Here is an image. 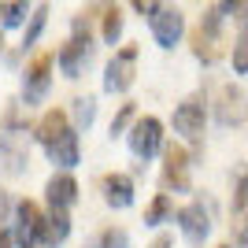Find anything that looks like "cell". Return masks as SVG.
<instances>
[{
  "mask_svg": "<svg viewBox=\"0 0 248 248\" xmlns=\"http://www.w3.org/2000/svg\"><path fill=\"white\" fill-rule=\"evenodd\" d=\"M222 15L226 11L222 8H211V11H204V19H200V26L193 30V56H197L200 63H215L218 56H222Z\"/></svg>",
  "mask_w": 248,
  "mask_h": 248,
  "instance_id": "6da1fadb",
  "label": "cell"
},
{
  "mask_svg": "<svg viewBox=\"0 0 248 248\" xmlns=\"http://www.w3.org/2000/svg\"><path fill=\"white\" fill-rule=\"evenodd\" d=\"M159 148H163V123H159L155 115L137 119L134 130H130V152H134L137 159H152Z\"/></svg>",
  "mask_w": 248,
  "mask_h": 248,
  "instance_id": "7a4b0ae2",
  "label": "cell"
},
{
  "mask_svg": "<svg viewBox=\"0 0 248 248\" xmlns=\"http://www.w3.org/2000/svg\"><path fill=\"white\" fill-rule=\"evenodd\" d=\"M148 26H152V37L159 48H174L182 41V33H186V19H182L178 8H155L148 15Z\"/></svg>",
  "mask_w": 248,
  "mask_h": 248,
  "instance_id": "3957f363",
  "label": "cell"
},
{
  "mask_svg": "<svg viewBox=\"0 0 248 248\" xmlns=\"http://www.w3.org/2000/svg\"><path fill=\"white\" fill-rule=\"evenodd\" d=\"M41 226H45V215L33 200L15 204V241H19V248H37L41 245Z\"/></svg>",
  "mask_w": 248,
  "mask_h": 248,
  "instance_id": "277c9868",
  "label": "cell"
},
{
  "mask_svg": "<svg viewBox=\"0 0 248 248\" xmlns=\"http://www.w3.org/2000/svg\"><path fill=\"white\" fill-rule=\"evenodd\" d=\"M134 67H137V48L134 45H126L123 52H115V60L108 63V71H104V89L108 93H126L130 85H134Z\"/></svg>",
  "mask_w": 248,
  "mask_h": 248,
  "instance_id": "5b68a950",
  "label": "cell"
},
{
  "mask_svg": "<svg viewBox=\"0 0 248 248\" xmlns=\"http://www.w3.org/2000/svg\"><path fill=\"white\" fill-rule=\"evenodd\" d=\"M89 52H93V45H89V30L82 33V22H78V26H74V37L60 48L56 63H60V71L67 74V78H78V74H82V63H89Z\"/></svg>",
  "mask_w": 248,
  "mask_h": 248,
  "instance_id": "8992f818",
  "label": "cell"
},
{
  "mask_svg": "<svg viewBox=\"0 0 248 248\" xmlns=\"http://www.w3.org/2000/svg\"><path fill=\"white\" fill-rule=\"evenodd\" d=\"M174 130L186 141H200L204 137V100L200 96H189L174 108Z\"/></svg>",
  "mask_w": 248,
  "mask_h": 248,
  "instance_id": "52a82bcc",
  "label": "cell"
},
{
  "mask_svg": "<svg viewBox=\"0 0 248 248\" xmlns=\"http://www.w3.org/2000/svg\"><path fill=\"white\" fill-rule=\"evenodd\" d=\"M218 123L222 126H233V123H245L248 119V96L241 93L237 85H222L218 89Z\"/></svg>",
  "mask_w": 248,
  "mask_h": 248,
  "instance_id": "ba28073f",
  "label": "cell"
},
{
  "mask_svg": "<svg viewBox=\"0 0 248 248\" xmlns=\"http://www.w3.org/2000/svg\"><path fill=\"white\" fill-rule=\"evenodd\" d=\"M52 63H56L52 52H45V56H37V60L30 63V71H26V85H22L26 104H37L45 93H48V71H52Z\"/></svg>",
  "mask_w": 248,
  "mask_h": 248,
  "instance_id": "9c48e42d",
  "label": "cell"
},
{
  "mask_svg": "<svg viewBox=\"0 0 248 248\" xmlns=\"http://www.w3.org/2000/svg\"><path fill=\"white\" fill-rule=\"evenodd\" d=\"M178 226H182V233H186L193 245L204 241L207 233H211V218H207L204 204H186L182 211H178Z\"/></svg>",
  "mask_w": 248,
  "mask_h": 248,
  "instance_id": "30bf717a",
  "label": "cell"
},
{
  "mask_svg": "<svg viewBox=\"0 0 248 248\" xmlns=\"http://www.w3.org/2000/svg\"><path fill=\"white\" fill-rule=\"evenodd\" d=\"M167 163H163V186L170 189H189V178H186V170H189V152L182 145H170L167 148V155H163Z\"/></svg>",
  "mask_w": 248,
  "mask_h": 248,
  "instance_id": "8fae6325",
  "label": "cell"
},
{
  "mask_svg": "<svg viewBox=\"0 0 248 248\" xmlns=\"http://www.w3.org/2000/svg\"><path fill=\"white\" fill-rule=\"evenodd\" d=\"M45 148H48V159H52L56 167H63V170H71V167L82 159V152H78V134H74V130L60 134L52 145H45Z\"/></svg>",
  "mask_w": 248,
  "mask_h": 248,
  "instance_id": "7c38bea8",
  "label": "cell"
},
{
  "mask_svg": "<svg viewBox=\"0 0 248 248\" xmlns=\"http://www.w3.org/2000/svg\"><path fill=\"white\" fill-rule=\"evenodd\" d=\"M104 200L111 207H119V211L130 207L134 204V178L130 174H108L104 178Z\"/></svg>",
  "mask_w": 248,
  "mask_h": 248,
  "instance_id": "4fadbf2b",
  "label": "cell"
},
{
  "mask_svg": "<svg viewBox=\"0 0 248 248\" xmlns=\"http://www.w3.org/2000/svg\"><path fill=\"white\" fill-rule=\"evenodd\" d=\"M48 204L52 207H60V211H67V207L78 200V182H74L71 174H52L48 178Z\"/></svg>",
  "mask_w": 248,
  "mask_h": 248,
  "instance_id": "5bb4252c",
  "label": "cell"
},
{
  "mask_svg": "<svg viewBox=\"0 0 248 248\" xmlns=\"http://www.w3.org/2000/svg\"><path fill=\"white\" fill-rule=\"evenodd\" d=\"M26 163H30L26 145H19L15 137H0V170L4 174H22Z\"/></svg>",
  "mask_w": 248,
  "mask_h": 248,
  "instance_id": "9a60e30c",
  "label": "cell"
},
{
  "mask_svg": "<svg viewBox=\"0 0 248 248\" xmlns=\"http://www.w3.org/2000/svg\"><path fill=\"white\" fill-rule=\"evenodd\" d=\"M71 126H67V111H60V108H52V111H45L41 119H37V126H33V137L41 141V145H52L60 134H67Z\"/></svg>",
  "mask_w": 248,
  "mask_h": 248,
  "instance_id": "2e32d148",
  "label": "cell"
},
{
  "mask_svg": "<svg viewBox=\"0 0 248 248\" xmlns=\"http://www.w3.org/2000/svg\"><path fill=\"white\" fill-rule=\"evenodd\" d=\"M67 233H71V218H67V211L52 207V215H45V226H41V245L56 248V245L67 241Z\"/></svg>",
  "mask_w": 248,
  "mask_h": 248,
  "instance_id": "e0dca14e",
  "label": "cell"
},
{
  "mask_svg": "<svg viewBox=\"0 0 248 248\" xmlns=\"http://www.w3.org/2000/svg\"><path fill=\"white\" fill-rule=\"evenodd\" d=\"M26 11H30L26 0H0V19H4V26H19V22L26 19Z\"/></svg>",
  "mask_w": 248,
  "mask_h": 248,
  "instance_id": "ac0fdd59",
  "label": "cell"
},
{
  "mask_svg": "<svg viewBox=\"0 0 248 248\" xmlns=\"http://www.w3.org/2000/svg\"><path fill=\"white\" fill-rule=\"evenodd\" d=\"M167 218H170V197L159 193V197L148 204V211H145V226H159V222H167Z\"/></svg>",
  "mask_w": 248,
  "mask_h": 248,
  "instance_id": "d6986e66",
  "label": "cell"
},
{
  "mask_svg": "<svg viewBox=\"0 0 248 248\" xmlns=\"http://www.w3.org/2000/svg\"><path fill=\"white\" fill-rule=\"evenodd\" d=\"M45 22H48V8H37L30 15V26H26V37H22V45H26V48H30V45H37V37H41V30H45Z\"/></svg>",
  "mask_w": 248,
  "mask_h": 248,
  "instance_id": "ffe728a7",
  "label": "cell"
},
{
  "mask_svg": "<svg viewBox=\"0 0 248 248\" xmlns=\"http://www.w3.org/2000/svg\"><path fill=\"white\" fill-rule=\"evenodd\" d=\"M119 33H123V11L108 8V11H104V41L115 45V41H119Z\"/></svg>",
  "mask_w": 248,
  "mask_h": 248,
  "instance_id": "44dd1931",
  "label": "cell"
},
{
  "mask_svg": "<svg viewBox=\"0 0 248 248\" xmlns=\"http://www.w3.org/2000/svg\"><path fill=\"white\" fill-rule=\"evenodd\" d=\"M93 119H96V100H93V96L74 100V123H78V126H89Z\"/></svg>",
  "mask_w": 248,
  "mask_h": 248,
  "instance_id": "7402d4cb",
  "label": "cell"
},
{
  "mask_svg": "<svg viewBox=\"0 0 248 248\" xmlns=\"http://www.w3.org/2000/svg\"><path fill=\"white\" fill-rule=\"evenodd\" d=\"M233 237L241 245H248V207H237L233 211Z\"/></svg>",
  "mask_w": 248,
  "mask_h": 248,
  "instance_id": "603a6c76",
  "label": "cell"
},
{
  "mask_svg": "<svg viewBox=\"0 0 248 248\" xmlns=\"http://www.w3.org/2000/svg\"><path fill=\"white\" fill-rule=\"evenodd\" d=\"M233 71L248 74V37H241V41L233 45Z\"/></svg>",
  "mask_w": 248,
  "mask_h": 248,
  "instance_id": "cb8c5ba5",
  "label": "cell"
},
{
  "mask_svg": "<svg viewBox=\"0 0 248 248\" xmlns=\"http://www.w3.org/2000/svg\"><path fill=\"white\" fill-rule=\"evenodd\" d=\"M134 111H137L134 104H123V111H119V115L111 119V134H123L126 126H130V119H134Z\"/></svg>",
  "mask_w": 248,
  "mask_h": 248,
  "instance_id": "d4e9b609",
  "label": "cell"
},
{
  "mask_svg": "<svg viewBox=\"0 0 248 248\" xmlns=\"http://www.w3.org/2000/svg\"><path fill=\"white\" fill-rule=\"evenodd\" d=\"M104 248H130V237H126L123 230H108L104 233Z\"/></svg>",
  "mask_w": 248,
  "mask_h": 248,
  "instance_id": "484cf974",
  "label": "cell"
},
{
  "mask_svg": "<svg viewBox=\"0 0 248 248\" xmlns=\"http://www.w3.org/2000/svg\"><path fill=\"white\" fill-rule=\"evenodd\" d=\"M237 207H248V174L237 182V193H233V211Z\"/></svg>",
  "mask_w": 248,
  "mask_h": 248,
  "instance_id": "4316f807",
  "label": "cell"
},
{
  "mask_svg": "<svg viewBox=\"0 0 248 248\" xmlns=\"http://www.w3.org/2000/svg\"><path fill=\"white\" fill-rule=\"evenodd\" d=\"M134 4V11H141V15H152L155 8H159V0H130Z\"/></svg>",
  "mask_w": 248,
  "mask_h": 248,
  "instance_id": "83f0119b",
  "label": "cell"
},
{
  "mask_svg": "<svg viewBox=\"0 0 248 248\" xmlns=\"http://www.w3.org/2000/svg\"><path fill=\"white\" fill-rule=\"evenodd\" d=\"M148 248H174V237H170V233H159V237H155Z\"/></svg>",
  "mask_w": 248,
  "mask_h": 248,
  "instance_id": "f1b7e54d",
  "label": "cell"
},
{
  "mask_svg": "<svg viewBox=\"0 0 248 248\" xmlns=\"http://www.w3.org/2000/svg\"><path fill=\"white\" fill-rule=\"evenodd\" d=\"M248 0H222V11H241Z\"/></svg>",
  "mask_w": 248,
  "mask_h": 248,
  "instance_id": "f546056e",
  "label": "cell"
},
{
  "mask_svg": "<svg viewBox=\"0 0 248 248\" xmlns=\"http://www.w3.org/2000/svg\"><path fill=\"white\" fill-rule=\"evenodd\" d=\"M11 245H15V241H11V233H8V230H0V248H11Z\"/></svg>",
  "mask_w": 248,
  "mask_h": 248,
  "instance_id": "4dcf8cb0",
  "label": "cell"
},
{
  "mask_svg": "<svg viewBox=\"0 0 248 248\" xmlns=\"http://www.w3.org/2000/svg\"><path fill=\"white\" fill-rule=\"evenodd\" d=\"M8 207H11V204H8V197H4V193H0V218L8 215Z\"/></svg>",
  "mask_w": 248,
  "mask_h": 248,
  "instance_id": "1f68e13d",
  "label": "cell"
},
{
  "mask_svg": "<svg viewBox=\"0 0 248 248\" xmlns=\"http://www.w3.org/2000/svg\"><path fill=\"white\" fill-rule=\"evenodd\" d=\"M0 48H4V41H0Z\"/></svg>",
  "mask_w": 248,
  "mask_h": 248,
  "instance_id": "d6a6232c",
  "label": "cell"
},
{
  "mask_svg": "<svg viewBox=\"0 0 248 248\" xmlns=\"http://www.w3.org/2000/svg\"><path fill=\"white\" fill-rule=\"evenodd\" d=\"M222 248H226V245H222Z\"/></svg>",
  "mask_w": 248,
  "mask_h": 248,
  "instance_id": "836d02e7",
  "label": "cell"
}]
</instances>
